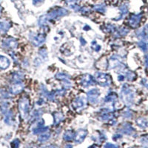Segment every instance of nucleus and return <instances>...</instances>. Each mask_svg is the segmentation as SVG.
<instances>
[{"mask_svg":"<svg viewBox=\"0 0 148 148\" xmlns=\"http://www.w3.org/2000/svg\"><path fill=\"white\" fill-rule=\"evenodd\" d=\"M127 78L129 80H130V81H133V80L136 78V74L133 72H132V71H128V72L127 73Z\"/></svg>","mask_w":148,"mask_h":148,"instance_id":"obj_29","label":"nucleus"},{"mask_svg":"<svg viewBox=\"0 0 148 148\" xmlns=\"http://www.w3.org/2000/svg\"><path fill=\"white\" fill-rule=\"evenodd\" d=\"M128 31H129V30H128L127 29L123 27V28L119 29L117 33H118V36H125L127 34Z\"/></svg>","mask_w":148,"mask_h":148,"instance_id":"obj_31","label":"nucleus"},{"mask_svg":"<svg viewBox=\"0 0 148 148\" xmlns=\"http://www.w3.org/2000/svg\"><path fill=\"white\" fill-rule=\"evenodd\" d=\"M0 30H1V22H0Z\"/></svg>","mask_w":148,"mask_h":148,"instance_id":"obj_39","label":"nucleus"},{"mask_svg":"<svg viewBox=\"0 0 148 148\" xmlns=\"http://www.w3.org/2000/svg\"><path fill=\"white\" fill-rule=\"evenodd\" d=\"M95 84H96L95 79H93V77L90 74H85L82 77L81 84L84 88H88L90 86L94 85Z\"/></svg>","mask_w":148,"mask_h":148,"instance_id":"obj_7","label":"nucleus"},{"mask_svg":"<svg viewBox=\"0 0 148 148\" xmlns=\"http://www.w3.org/2000/svg\"><path fill=\"white\" fill-rule=\"evenodd\" d=\"M10 98V95L8 92L5 90V89L0 90V100L4 101V100H8Z\"/></svg>","mask_w":148,"mask_h":148,"instance_id":"obj_26","label":"nucleus"},{"mask_svg":"<svg viewBox=\"0 0 148 148\" xmlns=\"http://www.w3.org/2000/svg\"><path fill=\"white\" fill-rule=\"evenodd\" d=\"M51 136V133L45 132V133H41V134L39 135V136L38 137V141H39V142L43 143V142H45V141H47V140L50 139Z\"/></svg>","mask_w":148,"mask_h":148,"instance_id":"obj_23","label":"nucleus"},{"mask_svg":"<svg viewBox=\"0 0 148 148\" xmlns=\"http://www.w3.org/2000/svg\"><path fill=\"white\" fill-rule=\"evenodd\" d=\"M136 122L137 125L142 129H145V128L147 127V121L145 118H143V117L138 118Z\"/></svg>","mask_w":148,"mask_h":148,"instance_id":"obj_21","label":"nucleus"},{"mask_svg":"<svg viewBox=\"0 0 148 148\" xmlns=\"http://www.w3.org/2000/svg\"><path fill=\"white\" fill-rule=\"evenodd\" d=\"M5 122L9 125H11L14 122V116L11 111H8L7 113H5Z\"/></svg>","mask_w":148,"mask_h":148,"instance_id":"obj_22","label":"nucleus"},{"mask_svg":"<svg viewBox=\"0 0 148 148\" xmlns=\"http://www.w3.org/2000/svg\"><path fill=\"white\" fill-rule=\"evenodd\" d=\"M141 16L138 15H133L129 19L130 26L133 28H136L140 22Z\"/></svg>","mask_w":148,"mask_h":148,"instance_id":"obj_14","label":"nucleus"},{"mask_svg":"<svg viewBox=\"0 0 148 148\" xmlns=\"http://www.w3.org/2000/svg\"><path fill=\"white\" fill-rule=\"evenodd\" d=\"M0 16H1V10H0Z\"/></svg>","mask_w":148,"mask_h":148,"instance_id":"obj_40","label":"nucleus"},{"mask_svg":"<svg viewBox=\"0 0 148 148\" xmlns=\"http://www.w3.org/2000/svg\"><path fill=\"white\" fill-rule=\"evenodd\" d=\"M123 116H124V117H126V118H131L132 116H133V113H131V111H125V112H124V113H123Z\"/></svg>","mask_w":148,"mask_h":148,"instance_id":"obj_33","label":"nucleus"},{"mask_svg":"<svg viewBox=\"0 0 148 148\" xmlns=\"http://www.w3.org/2000/svg\"><path fill=\"white\" fill-rule=\"evenodd\" d=\"M74 136H75L74 132L73 130H68L65 131V133H64L63 138L66 141H71L74 139Z\"/></svg>","mask_w":148,"mask_h":148,"instance_id":"obj_19","label":"nucleus"},{"mask_svg":"<svg viewBox=\"0 0 148 148\" xmlns=\"http://www.w3.org/2000/svg\"><path fill=\"white\" fill-rule=\"evenodd\" d=\"M48 148H58V147L56 146V145H50V146L48 147Z\"/></svg>","mask_w":148,"mask_h":148,"instance_id":"obj_36","label":"nucleus"},{"mask_svg":"<svg viewBox=\"0 0 148 148\" xmlns=\"http://www.w3.org/2000/svg\"><path fill=\"white\" fill-rule=\"evenodd\" d=\"M39 55L42 56V59H44V60H46L47 59V50L45 48L41 49L39 51Z\"/></svg>","mask_w":148,"mask_h":148,"instance_id":"obj_28","label":"nucleus"},{"mask_svg":"<svg viewBox=\"0 0 148 148\" xmlns=\"http://www.w3.org/2000/svg\"><path fill=\"white\" fill-rule=\"evenodd\" d=\"M138 45L144 52H147V43L145 41L142 40L140 42H138Z\"/></svg>","mask_w":148,"mask_h":148,"instance_id":"obj_27","label":"nucleus"},{"mask_svg":"<svg viewBox=\"0 0 148 148\" xmlns=\"http://www.w3.org/2000/svg\"><path fill=\"white\" fill-rule=\"evenodd\" d=\"M121 65H123V64L121 57L118 55H113L110 59L108 67L109 69H112V68H115V67H120Z\"/></svg>","mask_w":148,"mask_h":148,"instance_id":"obj_6","label":"nucleus"},{"mask_svg":"<svg viewBox=\"0 0 148 148\" xmlns=\"http://www.w3.org/2000/svg\"><path fill=\"white\" fill-rule=\"evenodd\" d=\"M129 148H133V147H129Z\"/></svg>","mask_w":148,"mask_h":148,"instance_id":"obj_41","label":"nucleus"},{"mask_svg":"<svg viewBox=\"0 0 148 148\" xmlns=\"http://www.w3.org/2000/svg\"><path fill=\"white\" fill-rule=\"evenodd\" d=\"M118 99V96L116 94V92H110L108 96L104 99V101L106 103H114L115 101Z\"/></svg>","mask_w":148,"mask_h":148,"instance_id":"obj_17","label":"nucleus"},{"mask_svg":"<svg viewBox=\"0 0 148 148\" xmlns=\"http://www.w3.org/2000/svg\"><path fill=\"white\" fill-rule=\"evenodd\" d=\"M23 78H24V75L19 72L14 73L13 74V76H12V79H13L14 82H22Z\"/></svg>","mask_w":148,"mask_h":148,"instance_id":"obj_25","label":"nucleus"},{"mask_svg":"<svg viewBox=\"0 0 148 148\" xmlns=\"http://www.w3.org/2000/svg\"><path fill=\"white\" fill-rule=\"evenodd\" d=\"M20 145V141L18 139H14V141H12L10 143V147L11 148H18Z\"/></svg>","mask_w":148,"mask_h":148,"instance_id":"obj_30","label":"nucleus"},{"mask_svg":"<svg viewBox=\"0 0 148 148\" xmlns=\"http://www.w3.org/2000/svg\"><path fill=\"white\" fill-rule=\"evenodd\" d=\"M119 130L122 133H125L126 135H132L135 132L134 128L132 127L131 124H129V123L123 124L119 128Z\"/></svg>","mask_w":148,"mask_h":148,"instance_id":"obj_12","label":"nucleus"},{"mask_svg":"<svg viewBox=\"0 0 148 148\" xmlns=\"http://www.w3.org/2000/svg\"><path fill=\"white\" fill-rule=\"evenodd\" d=\"M10 65V61L4 56H0V68L2 70L8 69Z\"/></svg>","mask_w":148,"mask_h":148,"instance_id":"obj_15","label":"nucleus"},{"mask_svg":"<svg viewBox=\"0 0 148 148\" xmlns=\"http://www.w3.org/2000/svg\"><path fill=\"white\" fill-rule=\"evenodd\" d=\"M18 109L22 118L26 119L28 117L29 109H30V101L27 98L23 97L21 99L18 103Z\"/></svg>","mask_w":148,"mask_h":148,"instance_id":"obj_2","label":"nucleus"},{"mask_svg":"<svg viewBox=\"0 0 148 148\" xmlns=\"http://www.w3.org/2000/svg\"><path fill=\"white\" fill-rule=\"evenodd\" d=\"M120 96H121V100L123 102L125 103L127 106H130L133 104L135 98V93L132 89L130 88L129 86L127 84L123 86L122 89L121 90V93H120Z\"/></svg>","mask_w":148,"mask_h":148,"instance_id":"obj_1","label":"nucleus"},{"mask_svg":"<svg viewBox=\"0 0 148 148\" xmlns=\"http://www.w3.org/2000/svg\"><path fill=\"white\" fill-rule=\"evenodd\" d=\"M17 41L15 39L13 38H8V39H5L2 42V46L7 49H15L17 47Z\"/></svg>","mask_w":148,"mask_h":148,"instance_id":"obj_9","label":"nucleus"},{"mask_svg":"<svg viewBox=\"0 0 148 148\" xmlns=\"http://www.w3.org/2000/svg\"><path fill=\"white\" fill-rule=\"evenodd\" d=\"M53 119H54V125H58L59 123L62 122L64 119V115L61 112H55L53 113Z\"/></svg>","mask_w":148,"mask_h":148,"instance_id":"obj_18","label":"nucleus"},{"mask_svg":"<svg viewBox=\"0 0 148 148\" xmlns=\"http://www.w3.org/2000/svg\"><path fill=\"white\" fill-rule=\"evenodd\" d=\"M88 99L89 102L92 104H97L99 101V97L100 96V91L97 88L90 90L88 92Z\"/></svg>","mask_w":148,"mask_h":148,"instance_id":"obj_5","label":"nucleus"},{"mask_svg":"<svg viewBox=\"0 0 148 148\" xmlns=\"http://www.w3.org/2000/svg\"><path fill=\"white\" fill-rule=\"evenodd\" d=\"M45 36L43 35V34H38L36 36H34L31 38L32 44L36 47L42 45L45 42Z\"/></svg>","mask_w":148,"mask_h":148,"instance_id":"obj_10","label":"nucleus"},{"mask_svg":"<svg viewBox=\"0 0 148 148\" xmlns=\"http://www.w3.org/2000/svg\"><path fill=\"white\" fill-rule=\"evenodd\" d=\"M24 90V84L22 82H14L10 88V91L13 94H18Z\"/></svg>","mask_w":148,"mask_h":148,"instance_id":"obj_11","label":"nucleus"},{"mask_svg":"<svg viewBox=\"0 0 148 148\" xmlns=\"http://www.w3.org/2000/svg\"><path fill=\"white\" fill-rule=\"evenodd\" d=\"M92 48L95 51L98 52V51H100V49H101V46H100L99 45H98L97 43H96V41H93V42H92Z\"/></svg>","mask_w":148,"mask_h":148,"instance_id":"obj_32","label":"nucleus"},{"mask_svg":"<svg viewBox=\"0 0 148 148\" xmlns=\"http://www.w3.org/2000/svg\"><path fill=\"white\" fill-rule=\"evenodd\" d=\"M95 81L97 82L99 85L102 87H108L112 83V79L109 74L97 72L95 73Z\"/></svg>","mask_w":148,"mask_h":148,"instance_id":"obj_3","label":"nucleus"},{"mask_svg":"<svg viewBox=\"0 0 148 148\" xmlns=\"http://www.w3.org/2000/svg\"><path fill=\"white\" fill-rule=\"evenodd\" d=\"M100 119L104 121H110V120L113 119V113L110 110L105 109L104 110L101 111V113L100 115Z\"/></svg>","mask_w":148,"mask_h":148,"instance_id":"obj_13","label":"nucleus"},{"mask_svg":"<svg viewBox=\"0 0 148 148\" xmlns=\"http://www.w3.org/2000/svg\"><path fill=\"white\" fill-rule=\"evenodd\" d=\"M44 123H39L38 124V126L36 127H35L33 130V133L34 134H41V133H43L47 131L48 130V127H44Z\"/></svg>","mask_w":148,"mask_h":148,"instance_id":"obj_16","label":"nucleus"},{"mask_svg":"<svg viewBox=\"0 0 148 148\" xmlns=\"http://www.w3.org/2000/svg\"><path fill=\"white\" fill-rule=\"evenodd\" d=\"M88 135V130L84 129H79L76 133L74 136V140L76 141V143L81 144L85 139L86 136Z\"/></svg>","mask_w":148,"mask_h":148,"instance_id":"obj_8","label":"nucleus"},{"mask_svg":"<svg viewBox=\"0 0 148 148\" xmlns=\"http://www.w3.org/2000/svg\"><path fill=\"white\" fill-rule=\"evenodd\" d=\"M88 148H99V147H98L96 145H92V146H90V147H88Z\"/></svg>","mask_w":148,"mask_h":148,"instance_id":"obj_38","label":"nucleus"},{"mask_svg":"<svg viewBox=\"0 0 148 148\" xmlns=\"http://www.w3.org/2000/svg\"><path fill=\"white\" fill-rule=\"evenodd\" d=\"M104 148H118V147L111 143H107L104 145Z\"/></svg>","mask_w":148,"mask_h":148,"instance_id":"obj_34","label":"nucleus"},{"mask_svg":"<svg viewBox=\"0 0 148 148\" xmlns=\"http://www.w3.org/2000/svg\"><path fill=\"white\" fill-rule=\"evenodd\" d=\"M72 105L76 111H82L87 107V100L84 96H79L74 99Z\"/></svg>","mask_w":148,"mask_h":148,"instance_id":"obj_4","label":"nucleus"},{"mask_svg":"<svg viewBox=\"0 0 148 148\" xmlns=\"http://www.w3.org/2000/svg\"><path fill=\"white\" fill-rule=\"evenodd\" d=\"M124 79H125V76H122V75H119V76H118V80H119V81L121 82V81H123Z\"/></svg>","mask_w":148,"mask_h":148,"instance_id":"obj_35","label":"nucleus"},{"mask_svg":"<svg viewBox=\"0 0 148 148\" xmlns=\"http://www.w3.org/2000/svg\"><path fill=\"white\" fill-rule=\"evenodd\" d=\"M64 148H73V146L71 145H67Z\"/></svg>","mask_w":148,"mask_h":148,"instance_id":"obj_37","label":"nucleus"},{"mask_svg":"<svg viewBox=\"0 0 148 148\" xmlns=\"http://www.w3.org/2000/svg\"><path fill=\"white\" fill-rule=\"evenodd\" d=\"M9 107H10V103L7 100H4L0 104V110H1L2 113L5 114L8 112V110Z\"/></svg>","mask_w":148,"mask_h":148,"instance_id":"obj_24","label":"nucleus"},{"mask_svg":"<svg viewBox=\"0 0 148 148\" xmlns=\"http://www.w3.org/2000/svg\"><path fill=\"white\" fill-rule=\"evenodd\" d=\"M56 78L59 80H61V81L64 82V84H70V81H69V79H70V76L68 75L65 73H57L56 75Z\"/></svg>","mask_w":148,"mask_h":148,"instance_id":"obj_20","label":"nucleus"}]
</instances>
